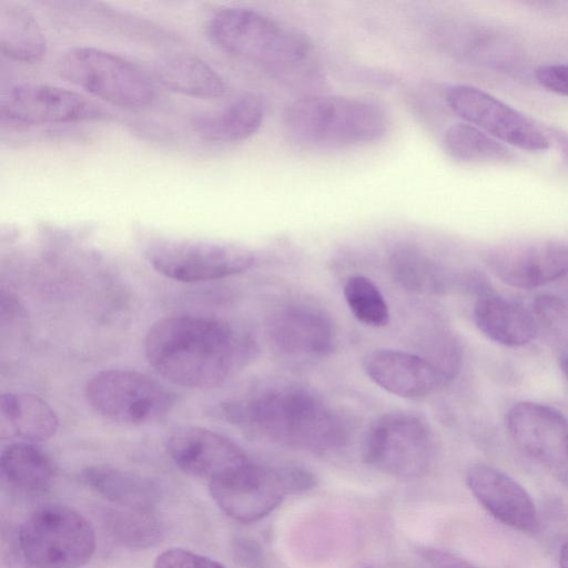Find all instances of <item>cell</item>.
<instances>
[{
    "mask_svg": "<svg viewBox=\"0 0 568 568\" xmlns=\"http://www.w3.org/2000/svg\"><path fill=\"white\" fill-rule=\"evenodd\" d=\"M271 338L291 356L314 357L331 352L335 331L329 317L317 307L293 304L277 312L270 324Z\"/></svg>",
    "mask_w": 568,
    "mask_h": 568,
    "instance_id": "18",
    "label": "cell"
},
{
    "mask_svg": "<svg viewBox=\"0 0 568 568\" xmlns=\"http://www.w3.org/2000/svg\"><path fill=\"white\" fill-rule=\"evenodd\" d=\"M149 264L168 278L196 283L250 270L255 253L242 245L209 240L159 237L144 248Z\"/></svg>",
    "mask_w": 568,
    "mask_h": 568,
    "instance_id": "8",
    "label": "cell"
},
{
    "mask_svg": "<svg viewBox=\"0 0 568 568\" xmlns=\"http://www.w3.org/2000/svg\"><path fill=\"white\" fill-rule=\"evenodd\" d=\"M445 100L456 115L496 140L529 152L549 148L547 135L529 119L478 88L450 84Z\"/></svg>",
    "mask_w": 568,
    "mask_h": 568,
    "instance_id": "10",
    "label": "cell"
},
{
    "mask_svg": "<svg viewBox=\"0 0 568 568\" xmlns=\"http://www.w3.org/2000/svg\"><path fill=\"white\" fill-rule=\"evenodd\" d=\"M154 77L164 88L193 98L216 99L226 92L219 73L205 61L190 54L169 55L158 61Z\"/></svg>",
    "mask_w": 568,
    "mask_h": 568,
    "instance_id": "22",
    "label": "cell"
},
{
    "mask_svg": "<svg viewBox=\"0 0 568 568\" xmlns=\"http://www.w3.org/2000/svg\"><path fill=\"white\" fill-rule=\"evenodd\" d=\"M559 567L568 568V541L564 544L559 554Z\"/></svg>",
    "mask_w": 568,
    "mask_h": 568,
    "instance_id": "36",
    "label": "cell"
},
{
    "mask_svg": "<svg viewBox=\"0 0 568 568\" xmlns=\"http://www.w3.org/2000/svg\"><path fill=\"white\" fill-rule=\"evenodd\" d=\"M227 419L288 446L323 453L339 446L345 429L336 415L310 390L268 387L223 405Z\"/></svg>",
    "mask_w": 568,
    "mask_h": 568,
    "instance_id": "2",
    "label": "cell"
},
{
    "mask_svg": "<svg viewBox=\"0 0 568 568\" xmlns=\"http://www.w3.org/2000/svg\"><path fill=\"white\" fill-rule=\"evenodd\" d=\"M166 448L176 467L191 476L209 479V483L251 462L232 439L199 426L174 430L168 438Z\"/></svg>",
    "mask_w": 568,
    "mask_h": 568,
    "instance_id": "14",
    "label": "cell"
},
{
    "mask_svg": "<svg viewBox=\"0 0 568 568\" xmlns=\"http://www.w3.org/2000/svg\"><path fill=\"white\" fill-rule=\"evenodd\" d=\"M560 367H561V371H562L564 375L568 379V352L564 353L560 356Z\"/></svg>",
    "mask_w": 568,
    "mask_h": 568,
    "instance_id": "37",
    "label": "cell"
},
{
    "mask_svg": "<svg viewBox=\"0 0 568 568\" xmlns=\"http://www.w3.org/2000/svg\"><path fill=\"white\" fill-rule=\"evenodd\" d=\"M363 369L386 392L404 398H419L447 383L427 358L398 349L381 348L365 355Z\"/></svg>",
    "mask_w": 568,
    "mask_h": 568,
    "instance_id": "17",
    "label": "cell"
},
{
    "mask_svg": "<svg viewBox=\"0 0 568 568\" xmlns=\"http://www.w3.org/2000/svg\"><path fill=\"white\" fill-rule=\"evenodd\" d=\"M153 568H226L221 562L183 549L170 548L161 552L154 561Z\"/></svg>",
    "mask_w": 568,
    "mask_h": 568,
    "instance_id": "31",
    "label": "cell"
},
{
    "mask_svg": "<svg viewBox=\"0 0 568 568\" xmlns=\"http://www.w3.org/2000/svg\"><path fill=\"white\" fill-rule=\"evenodd\" d=\"M1 120L10 126L27 128L106 119L108 111L92 100L59 87L22 83L2 93Z\"/></svg>",
    "mask_w": 568,
    "mask_h": 568,
    "instance_id": "11",
    "label": "cell"
},
{
    "mask_svg": "<svg viewBox=\"0 0 568 568\" xmlns=\"http://www.w3.org/2000/svg\"><path fill=\"white\" fill-rule=\"evenodd\" d=\"M1 52L14 61L34 63L47 52L44 33L34 16L16 2L0 3Z\"/></svg>",
    "mask_w": 568,
    "mask_h": 568,
    "instance_id": "24",
    "label": "cell"
},
{
    "mask_svg": "<svg viewBox=\"0 0 568 568\" xmlns=\"http://www.w3.org/2000/svg\"><path fill=\"white\" fill-rule=\"evenodd\" d=\"M282 129L294 144L316 150L342 149L381 141L390 120L376 101L308 95L291 102L282 114Z\"/></svg>",
    "mask_w": 568,
    "mask_h": 568,
    "instance_id": "3",
    "label": "cell"
},
{
    "mask_svg": "<svg viewBox=\"0 0 568 568\" xmlns=\"http://www.w3.org/2000/svg\"><path fill=\"white\" fill-rule=\"evenodd\" d=\"M443 146L452 159L462 163L505 164L514 160L505 144L466 122L450 125L445 131Z\"/></svg>",
    "mask_w": 568,
    "mask_h": 568,
    "instance_id": "26",
    "label": "cell"
},
{
    "mask_svg": "<svg viewBox=\"0 0 568 568\" xmlns=\"http://www.w3.org/2000/svg\"><path fill=\"white\" fill-rule=\"evenodd\" d=\"M253 351L252 342L226 322L200 315L161 318L144 338L149 364L173 384L189 388L223 384Z\"/></svg>",
    "mask_w": 568,
    "mask_h": 568,
    "instance_id": "1",
    "label": "cell"
},
{
    "mask_svg": "<svg viewBox=\"0 0 568 568\" xmlns=\"http://www.w3.org/2000/svg\"><path fill=\"white\" fill-rule=\"evenodd\" d=\"M419 554L433 568H478L468 560L442 549L420 548Z\"/></svg>",
    "mask_w": 568,
    "mask_h": 568,
    "instance_id": "33",
    "label": "cell"
},
{
    "mask_svg": "<svg viewBox=\"0 0 568 568\" xmlns=\"http://www.w3.org/2000/svg\"><path fill=\"white\" fill-rule=\"evenodd\" d=\"M209 34L221 50L274 77L302 73L312 59L311 42L303 33L251 8L217 11Z\"/></svg>",
    "mask_w": 568,
    "mask_h": 568,
    "instance_id": "4",
    "label": "cell"
},
{
    "mask_svg": "<svg viewBox=\"0 0 568 568\" xmlns=\"http://www.w3.org/2000/svg\"><path fill=\"white\" fill-rule=\"evenodd\" d=\"M532 314L538 328L542 327L558 343L568 342V306L561 298L551 294L537 296Z\"/></svg>",
    "mask_w": 568,
    "mask_h": 568,
    "instance_id": "30",
    "label": "cell"
},
{
    "mask_svg": "<svg viewBox=\"0 0 568 568\" xmlns=\"http://www.w3.org/2000/svg\"><path fill=\"white\" fill-rule=\"evenodd\" d=\"M466 483L478 503L498 521L521 532L536 530V506L513 477L494 466L474 464L466 473Z\"/></svg>",
    "mask_w": 568,
    "mask_h": 568,
    "instance_id": "16",
    "label": "cell"
},
{
    "mask_svg": "<svg viewBox=\"0 0 568 568\" xmlns=\"http://www.w3.org/2000/svg\"><path fill=\"white\" fill-rule=\"evenodd\" d=\"M105 525L112 538L129 548H148L163 537L162 524L152 510L115 509L106 514Z\"/></svg>",
    "mask_w": 568,
    "mask_h": 568,
    "instance_id": "27",
    "label": "cell"
},
{
    "mask_svg": "<svg viewBox=\"0 0 568 568\" xmlns=\"http://www.w3.org/2000/svg\"><path fill=\"white\" fill-rule=\"evenodd\" d=\"M434 454L432 432L410 412H392L378 417L367 430L363 457L379 471L399 479L422 477Z\"/></svg>",
    "mask_w": 568,
    "mask_h": 568,
    "instance_id": "9",
    "label": "cell"
},
{
    "mask_svg": "<svg viewBox=\"0 0 568 568\" xmlns=\"http://www.w3.org/2000/svg\"><path fill=\"white\" fill-rule=\"evenodd\" d=\"M2 426L23 442L37 443L51 438L58 430L59 418L42 398L28 393L1 395Z\"/></svg>",
    "mask_w": 568,
    "mask_h": 568,
    "instance_id": "23",
    "label": "cell"
},
{
    "mask_svg": "<svg viewBox=\"0 0 568 568\" xmlns=\"http://www.w3.org/2000/svg\"><path fill=\"white\" fill-rule=\"evenodd\" d=\"M549 134L556 143L564 162L568 166V133L560 129L551 128L549 129Z\"/></svg>",
    "mask_w": 568,
    "mask_h": 568,
    "instance_id": "35",
    "label": "cell"
},
{
    "mask_svg": "<svg viewBox=\"0 0 568 568\" xmlns=\"http://www.w3.org/2000/svg\"><path fill=\"white\" fill-rule=\"evenodd\" d=\"M90 407L114 423L141 426L164 418L174 407L175 394L145 374L131 369H104L85 385Z\"/></svg>",
    "mask_w": 568,
    "mask_h": 568,
    "instance_id": "7",
    "label": "cell"
},
{
    "mask_svg": "<svg viewBox=\"0 0 568 568\" xmlns=\"http://www.w3.org/2000/svg\"><path fill=\"white\" fill-rule=\"evenodd\" d=\"M55 71L90 94L121 108L141 109L155 98L146 73L123 57L101 49L71 48L60 54Z\"/></svg>",
    "mask_w": 568,
    "mask_h": 568,
    "instance_id": "6",
    "label": "cell"
},
{
    "mask_svg": "<svg viewBox=\"0 0 568 568\" xmlns=\"http://www.w3.org/2000/svg\"><path fill=\"white\" fill-rule=\"evenodd\" d=\"M344 298L353 315L371 327H383L389 321L388 305L378 287L366 276H349L343 288Z\"/></svg>",
    "mask_w": 568,
    "mask_h": 568,
    "instance_id": "29",
    "label": "cell"
},
{
    "mask_svg": "<svg viewBox=\"0 0 568 568\" xmlns=\"http://www.w3.org/2000/svg\"><path fill=\"white\" fill-rule=\"evenodd\" d=\"M390 268L394 277L408 290L424 292L438 287L435 264L414 244L403 243L393 250Z\"/></svg>",
    "mask_w": 568,
    "mask_h": 568,
    "instance_id": "28",
    "label": "cell"
},
{
    "mask_svg": "<svg viewBox=\"0 0 568 568\" xmlns=\"http://www.w3.org/2000/svg\"><path fill=\"white\" fill-rule=\"evenodd\" d=\"M473 316L477 328L487 338L508 347L530 343L539 331L532 311L495 294L479 295Z\"/></svg>",
    "mask_w": 568,
    "mask_h": 568,
    "instance_id": "19",
    "label": "cell"
},
{
    "mask_svg": "<svg viewBox=\"0 0 568 568\" xmlns=\"http://www.w3.org/2000/svg\"><path fill=\"white\" fill-rule=\"evenodd\" d=\"M236 560L245 566H255L260 560L261 549L253 540L240 539L234 548Z\"/></svg>",
    "mask_w": 568,
    "mask_h": 568,
    "instance_id": "34",
    "label": "cell"
},
{
    "mask_svg": "<svg viewBox=\"0 0 568 568\" xmlns=\"http://www.w3.org/2000/svg\"><path fill=\"white\" fill-rule=\"evenodd\" d=\"M1 473L13 487L39 493L49 488L55 476L50 457L33 443L20 442L8 445L1 453Z\"/></svg>",
    "mask_w": 568,
    "mask_h": 568,
    "instance_id": "25",
    "label": "cell"
},
{
    "mask_svg": "<svg viewBox=\"0 0 568 568\" xmlns=\"http://www.w3.org/2000/svg\"><path fill=\"white\" fill-rule=\"evenodd\" d=\"M538 83L545 89L568 97V64H545L536 69Z\"/></svg>",
    "mask_w": 568,
    "mask_h": 568,
    "instance_id": "32",
    "label": "cell"
},
{
    "mask_svg": "<svg viewBox=\"0 0 568 568\" xmlns=\"http://www.w3.org/2000/svg\"><path fill=\"white\" fill-rule=\"evenodd\" d=\"M266 106L255 93H244L224 109L199 115L192 125L197 134L214 143H235L255 134L262 126Z\"/></svg>",
    "mask_w": 568,
    "mask_h": 568,
    "instance_id": "20",
    "label": "cell"
},
{
    "mask_svg": "<svg viewBox=\"0 0 568 568\" xmlns=\"http://www.w3.org/2000/svg\"><path fill=\"white\" fill-rule=\"evenodd\" d=\"M506 425L516 445L531 458L555 468L568 465V418L559 409L518 402L509 408Z\"/></svg>",
    "mask_w": 568,
    "mask_h": 568,
    "instance_id": "13",
    "label": "cell"
},
{
    "mask_svg": "<svg viewBox=\"0 0 568 568\" xmlns=\"http://www.w3.org/2000/svg\"><path fill=\"white\" fill-rule=\"evenodd\" d=\"M487 264L509 286L537 288L568 274V246L557 241L506 246L491 252Z\"/></svg>",
    "mask_w": 568,
    "mask_h": 568,
    "instance_id": "15",
    "label": "cell"
},
{
    "mask_svg": "<svg viewBox=\"0 0 568 568\" xmlns=\"http://www.w3.org/2000/svg\"><path fill=\"white\" fill-rule=\"evenodd\" d=\"M209 489L217 507L241 523H253L267 516L290 494L286 466L268 467L252 460L209 483Z\"/></svg>",
    "mask_w": 568,
    "mask_h": 568,
    "instance_id": "12",
    "label": "cell"
},
{
    "mask_svg": "<svg viewBox=\"0 0 568 568\" xmlns=\"http://www.w3.org/2000/svg\"><path fill=\"white\" fill-rule=\"evenodd\" d=\"M81 480L91 490L123 508L152 510L160 498L151 478L108 465L88 466Z\"/></svg>",
    "mask_w": 568,
    "mask_h": 568,
    "instance_id": "21",
    "label": "cell"
},
{
    "mask_svg": "<svg viewBox=\"0 0 568 568\" xmlns=\"http://www.w3.org/2000/svg\"><path fill=\"white\" fill-rule=\"evenodd\" d=\"M18 544L23 559L33 568H80L94 554L95 534L77 510L47 505L24 519Z\"/></svg>",
    "mask_w": 568,
    "mask_h": 568,
    "instance_id": "5",
    "label": "cell"
}]
</instances>
